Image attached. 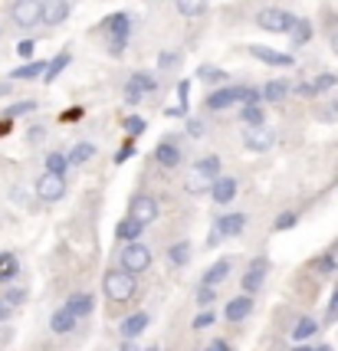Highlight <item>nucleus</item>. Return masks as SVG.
<instances>
[{"label": "nucleus", "mask_w": 338, "mask_h": 351, "mask_svg": "<svg viewBox=\"0 0 338 351\" xmlns=\"http://www.w3.org/2000/svg\"><path fill=\"white\" fill-rule=\"evenodd\" d=\"M250 312H253V299H250V295H237V299H230L227 308H224L227 322H240V319H246Z\"/></svg>", "instance_id": "obj_14"}, {"label": "nucleus", "mask_w": 338, "mask_h": 351, "mask_svg": "<svg viewBox=\"0 0 338 351\" xmlns=\"http://www.w3.org/2000/svg\"><path fill=\"white\" fill-rule=\"evenodd\" d=\"M132 154H135V148H132V141H128V145H125V148H119V154H115V161H119V165H122V161H128V158H132Z\"/></svg>", "instance_id": "obj_47"}, {"label": "nucleus", "mask_w": 338, "mask_h": 351, "mask_svg": "<svg viewBox=\"0 0 338 351\" xmlns=\"http://www.w3.org/2000/svg\"><path fill=\"white\" fill-rule=\"evenodd\" d=\"M10 315H14V306H7V302H3V295H0V322H7Z\"/></svg>", "instance_id": "obj_49"}, {"label": "nucleus", "mask_w": 338, "mask_h": 351, "mask_svg": "<svg viewBox=\"0 0 338 351\" xmlns=\"http://www.w3.org/2000/svg\"><path fill=\"white\" fill-rule=\"evenodd\" d=\"M3 132H7V122H3V125H0V135H3Z\"/></svg>", "instance_id": "obj_58"}, {"label": "nucleus", "mask_w": 338, "mask_h": 351, "mask_svg": "<svg viewBox=\"0 0 338 351\" xmlns=\"http://www.w3.org/2000/svg\"><path fill=\"white\" fill-rule=\"evenodd\" d=\"M69 16V3L66 0H43V14H40V23H47V27H56Z\"/></svg>", "instance_id": "obj_10"}, {"label": "nucleus", "mask_w": 338, "mask_h": 351, "mask_svg": "<svg viewBox=\"0 0 338 351\" xmlns=\"http://www.w3.org/2000/svg\"><path fill=\"white\" fill-rule=\"evenodd\" d=\"M286 92H289V82H286V79H273V82H266L263 95H266L269 102H279V99H282Z\"/></svg>", "instance_id": "obj_29"}, {"label": "nucleus", "mask_w": 338, "mask_h": 351, "mask_svg": "<svg viewBox=\"0 0 338 351\" xmlns=\"http://www.w3.org/2000/svg\"><path fill=\"white\" fill-rule=\"evenodd\" d=\"M197 79H200V82H214V86H220V82H230V79H227V73H224V69H217V66H197Z\"/></svg>", "instance_id": "obj_27"}, {"label": "nucleus", "mask_w": 338, "mask_h": 351, "mask_svg": "<svg viewBox=\"0 0 338 351\" xmlns=\"http://www.w3.org/2000/svg\"><path fill=\"white\" fill-rule=\"evenodd\" d=\"M273 141H276V138H273V132H269V128H250V135H246V148H250V152H269V148H273Z\"/></svg>", "instance_id": "obj_11"}, {"label": "nucleus", "mask_w": 338, "mask_h": 351, "mask_svg": "<svg viewBox=\"0 0 338 351\" xmlns=\"http://www.w3.org/2000/svg\"><path fill=\"white\" fill-rule=\"evenodd\" d=\"M207 351H230V348H227V341H210V348Z\"/></svg>", "instance_id": "obj_54"}, {"label": "nucleus", "mask_w": 338, "mask_h": 351, "mask_svg": "<svg viewBox=\"0 0 338 351\" xmlns=\"http://www.w3.org/2000/svg\"><path fill=\"white\" fill-rule=\"evenodd\" d=\"M256 99H260V92L250 89V86H227V89H217L210 99H207V108H214V112H220V108L227 106H237V102H246V106H256Z\"/></svg>", "instance_id": "obj_1"}, {"label": "nucleus", "mask_w": 338, "mask_h": 351, "mask_svg": "<svg viewBox=\"0 0 338 351\" xmlns=\"http://www.w3.org/2000/svg\"><path fill=\"white\" fill-rule=\"evenodd\" d=\"M148 312H132V315H128V319H122V338L125 341H132V338L135 335H141V332H145V328H148Z\"/></svg>", "instance_id": "obj_13"}, {"label": "nucleus", "mask_w": 338, "mask_h": 351, "mask_svg": "<svg viewBox=\"0 0 338 351\" xmlns=\"http://www.w3.org/2000/svg\"><path fill=\"white\" fill-rule=\"evenodd\" d=\"M128 217H132V220H138L141 227H145V223H152L154 217H158V200H154L152 194H135L132 204H128Z\"/></svg>", "instance_id": "obj_6"}, {"label": "nucleus", "mask_w": 338, "mask_h": 351, "mask_svg": "<svg viewBox=\"0 0 338 351\" xmlns=\"http://www.w3.org/2000/svg\"><path fill=\"white\" fill-rule=\"evenodd\" d=\"M20 269V263H16L14 253H0V282H10Z\"/></svg>", "instance_id": "obj_24"}, {"label": "nucleus", "mask_w": 338, "mask_h": 351, "mask_svg": "<svg viewBox=\"0 0 338 351\" xmlns=\"http://www.w3.org/2000/svg\"><path fill=\"white\" fill-rule=\"evenodd\" d=\"M187 135H191V138H200V135H204V122L191 119V122H187Z\"/></svg>", "instance_id": "obj_46"}, {"label": "nucleus", "mask_w": 338, "mask_h": 351, "mask_svg": "<svg viewBox=\"0 0 338 351\" xmlns=\"http://www.w3.org/2000/svg\"><path fill=\"white\" fill-rule=\"evenodd\" d=\"M16 53L20 56H33V40H23V43L16 46Z\"/></svg>", "instance_id": "obj_51"}, {"label": "nucleus", "mask_w": 338, "mask_h": 351, "mask_svg": "<svg viewBox=\"0 0 338 351\" xmlns=\"http://www.w3.org/2000/svg\"><path fill=\"white\" fill-rule=\"evenodd\" d=\"M161 66H171V62H178V53H161Z\"/></svg>", "instance_id": "obj_52"}, {"label": "nucleus", "mask_w": 338, "mask_h": 351, "mask_svg": "<svg viewBox=\"0 0 338 351\" xmlns=\"http://www.w3.org/2000/svg\"><path fill=\"white\" fill-rule=\"evenodd\" d=\"M43 73H47V62L36 60V62H27V66L14 69V79H20V82H23V79H40Z\"/></svg>", "instance_id": "obj_23"}, {"label": "nucleus", "mask_w": 338, "mask_h": 351, "mask_svg": "<svg viewBox=\"0 0 338 351\" xmlns=\"http://www.w3.org/2000/svg\"><path fill=\"white\" fill-rule=\"evenodd\" d=\"M128 89H135L141 95V92H154L158 89V82H154L152 76H145V73H135V76L128 79Z\"/></svg>", "instance_id": "obj_30"}, {"label": "nucleus", "mask_w": 338, "mask_h": 351, "mask_svg": "<svg viewBox=\"0 0 338 351\" xmlns=\"http://www.w3.org/2000/svg\"><path fill=\"white\" fill-rule=\"evenodd\" d=\"M128 14H108L102 23H99V30H106L112 33V36H128Z\"/></svg>", "instance_id": "obj_17"}, {"label": "nucleus", "mask_w": 338, "mask_h": 351, "mask_svg": "<svg viewBox=\"0 0 338 351\" xmlns=\"http://www.w3.org/2000/svg\"><path fill=\"white\" fill-rule=\"evenodd\" d=\"M243 214H227V217H220V220H217V233H220V237H237V233H240V230H243Z\"/></svg>", "instance_id": "obj_18"}, {"label": "nucleus", "mask_w": 338, "mask_h": 351, "mask_svg": "<svg viewBox=\"0 0 338 351\" xmlns=\"http://www.w3.org/2000/svg\"><path fill=\"white\" fill-rule=\"evenodd\" d=\"M36 194L43 200H60L66 194V181H62L60 174H43L40 181H36Z\"/></svg>", "instance_id": "obj_8"}, {"label": "nucleus", "mask_w": 338, "mask_h": 351, "mask_svg": "<svg viewBox=\"0 0 338 351\" xmlns=\"http://www.w3.org/2000/svg\"><path fill=\"white\" fill-rule=\"evenodd\" d=\"M148 351H158V348H148Z\"/></svg>", "instance_id": "obj_59"}, {"label": "nucleus", "mask_w": 338, "mask_h": 351, "mask_svg": "<svg viewBox=\"0 0 338 351\" xmlns=\"http://www.w3.org/2000/svg\"><path fill=\"white\" fill-rule=\"evenodd\" d=\"M95 158V145H76L73 152H69V165H86V161H93Z\"/></svg>", "instance_id": "obj_28"}, {"label": "nucleus", "mask_w": 338, "mask_h": 351, "mask_svg": "<svg viewBox=\"0 0 338 351\" xmlns=\"http://www.w3.org/2000/svg\"><path fill=\"white\" fill-rule=\"evenodd\" d=\"M102 289H106V295L112 302H128L135 295V276L125 273V269H108Z\"/></svg>", "instance_id": "obj_2"}, {"label": "nucleus", "mask_w": 338, "mask_h": 351, "mask_svg": "<svg viewBox=\"0 0 338 351\" xmlns=\"http://www.w3.org/2000/svg\"><path fill=\"white\" fill-rule=\"evenodd\" d=\"M154 158H158L165 168H178V165H181V148H178L174 141H161V145L154 148Z\"/></svg>", "instance_id": "obj_15"}, {"label": "nucleus", "mask_w": 338, "mask_h": 351, "mask_svg": "<svg viewBox=\"0 0 338 351\" xmlns=\"http://www.w3.org/2000/svg\"><path fill=\"white\" fill-rule=\"evenodd\" d=\"M66 168H69L66 154H60V152L47 154V174H60V178H62V171H66Z\"/></svg>", "instance_id": "obj_33"}, {"label": "nucleus", "mask_w": 338, "mask_h": 351, "mask_svg": "<svg viewBox=\"0 0 338 351\" xmlns=\"http://www.w3.org/2000/svg\"><path fill=\"white\" fill-rule=\"evenodd\" d=\"M165 115H168V119H184V115H187V108H181V106L165 108Z\"/></svg>", "instance_id": "obj_50"}, {"label": "nucleus", "mask_w": 338, "mask_h": 351, "mask_svg": "<svg viewBox=\"0 0 338 351\" xmlns=\"http://www.w3.org/2000/svg\"><path fill=\"white\" fill-rule=\"evenodd\" d=\"M214 322H217V315H214V312H207V308H204V312H200L197 319H194V328H197V332H200V328H210Z\"/></svg>", "instance_id": "obj_41"}, {"label": "nucleus", "mask_w": 338, "mask_h": 351, "mask_svg": "<svg viewBox=\"0 0 338 351\" xmlns=\"http://www.w3.org/2000/svg\"><path fill=\"white\" fill-rule=\"evenodd\" d=\"M315 332H319V322L306 315V319H299V325L292 328V338H295V341H306V338H312Z\"/></svg>", "instance_id": "obj_26"}, {"label": "nucleus", "mask_w": 338, "mask_h": 351, "mask_svg": "<svg viewBox=\"0 0 338 351\" xmlns=\"http://www.w3.org/2000/svg\"><path fill=\"white\" fill-rule=\"evenodd\" d=\"M73 325H76V319L66 312V308H60V312H53V319H49V328L56 332V335H62V332H73Z\"/></svg>", "instance_id": "obj_22"}, {"label": "nucleus", "mask_w": 338, "mask_h": 351, "mask_svg": "<svg viewBox=\"0 0 338 351\" xmlns=\"http://www.w3.org/2000/svg\"><path fill=\"white\" fill-rule=\"evenodd\" d=\"M315 266H319V273H335V260L332 256H319Z\"/></svg>", "instance_id": "obj_45"}, {"label": "nucleus", "mask_w": 338, "mask_h": 351, "mask_svg": "<svg viewBox=\"0 0 338 351\" xmlns=\"http://www.w3.org/2000/svg\"><path fill=\"white\" fill-rule=\"evenodd\" d=\"M295 220H299V214L286 210L282 217H276V230H292V227H295Z\"/></svg>", "instance_id": "obj_42"}, {"label": "nucleus", "mask_w": 338, "mask_h": 351, "mask_svg": "<svg viewBox=\"0 0 338 351\" xmlns=\"http://www.w3.org/2000/svg\"><path fill=\"white\" fill-rule=\"evenodd\" d=\"M243 122L253 125V128H260L263 125V108L260 106H243Z\"/></svg>", "instance_id": "obj_37"}, {"label": "nucleus", "mask_w": 338, "mask_h": 351, "mask_svg": "<svg viewBox=\"0 0 338 351\" xmlns=\"http://www.w3.org/2000/svg\"><path fill=\"white\" fill-rule=\"evenodd\" d=\"M141 230H145V227H141L138 220L125 217V220H119V227H115V237H119V240H128V243H138Z\"/></svg>", "instance_id": "obj_19"}, {"label": "nucleus", "mask_w": 338, "mask_h": 351, "mask_svg": "<svg viewBox=\"0 0 338 351\" xmlns=\"http://www.w3.org/2000/svg\"><path fill=\"white\" fill-rule=\"evenodd\" d=\"M122 351H138V345H135V341H125Z\"/></svg>", "instance_id": "obj_56"}, {"label": "nucleus", "mask_w": 338, "mask_h": 351, "mask_svg": "<svg viewBox=\"0 0 338 351\" xmlns=\"http://www.w3.org/2000/svg\"><path fill=\"white\" fill-rule=\"evenodd\" d=\"M125 132H128V135L135 138V135H141V132H145V119H138V115H128V119H125Z\"/></svg>", "instance_id": "obj_39"}, {"label": "nucleus", "mask_w": 338, "mask_h": 351, "mask_svg": "<svg viewBox=\"0 0 338 351\" xmlns=\"http://www.w3.org/2000/svg\"><path fill=\"white\" fill-rule=\"evenodd\" d=\"M325 312H328V319H335L338 315V289L332 292V299H328V308H325Z\"/></svg>", "instance_id": "obj_48"}, {"label": "nucleus", "mask_w": 338, "mask_h": 351, "mask_svg": "<svg viewBox=\"0 0 338 351\" xmlns=\"http://www.w3.org/2000/svg\"><path fill=\"white\" fill-rule=\"evenodd\" d=\"M148 266H152V250L145 243H128L122 250V269L125 273L138 276V273H145Z\"/></svg>", "instance_id": "obj_4"}, {"label": "nucleus", "mask_w": 338, "mask_h": 351, "mask_svg": "<svg viewBox=\"0 0 338 351\" xmlns=\"http://www.w3.org/2000/svg\"><path fill=\"white\" fill-rule=\"evenodd\" d=\"M125 43H128V36H112V40H108V53H112V56H122Z\"/></svg>", "instance_id": "obj_43"}, {"label": "nucleus", "mask_w": 338, "mask_h": 351, "mask_svg": "<svg viewBox=\"0 0 338 351\" xmlns=\"http://www.w3.org/2000/svg\"><path fill=\"white\" fill-rule=\"evenodd\" d=\"M289 36H292V43L295 46L309 43V40H312V23H309V20H295V23H292V30H289Z\"/></svg>", "instance_id": "obj_25"}, {"label": "nucleus", "mask_w": 338, "mask_h": 351, "mask_svg": "<svg viewBox=\"0 0 338 351\" xmlns=\"http://www.w3.org/2000/svg\"><path fill=\"white\" fill-rule=\"evenodd\" d=\"M214 286H200L197 289V306H210V302H214Z\"/></svg>", "instance_id": "obj_44"}, {"label": "nucleus", "mask_w": 338, "mask_h": 351, "mask_svg": "<svg viewBox=\"0 0 338 351\" xmlns=\"http://www.w3.org/2000/svg\"><path fill=\"white\" fill-rule=\"evenodd\" d=\"M266 273H269V260H266V256H260V260L253 263V266L246 269V276H243V292H246V295L260 292V286H263V279H266Z\"/></svg>", "instance_id": "obj_7"}, {"label": "nucleus", "mask_w": 338, "mask_h": 351, "mask_svg": "<svg viewBox=\"0 0 338 351\" xmlns=\"http://www.w3.org/2000/svg\"><path fill=\"white\" fill-rule=\"evenodd\" d=\"M33 108H36V102H33V99H23V102H14V106L7 108V119H16V115H30Z\"/></svg>", "instance_id": "obj_35"}, {"label": "nucleus", "mask_w": 338, "mask_h": 351, "mask_svg": "<svg viewBox=\"0 0 338 351\" xmlns=\"http://www.w3.org/2000/svg\"><path fill=\"white\" fill-rule=\"evenodd\" d=\"M168 256H171V263H174V266H184V263L191 260V243H184V240H181V243H174L168 250Z\"/></svg>", "instance_id": "obj_32"}, {"label": "nucleus", "mask_w": 338, "mask_h": 351, "mask_svg": "<svg viewBox=\"0 0 338 351\" xmlns=\"http://www.w3.org/2000/svg\"><path fill=\"white\" fill-rule=\"evenodd\" d=\"M335 82H338L335 73H322V76L312 82V92H328V89H335Z\"/></svg>", "instance_id": "obj_36"}, {"label": "nucleus", "mask_w": 338, "mask_h": 351, "mask_svg": "<svg viewBox=\"0 0 338 351\" xmlns=\"http://www.w3.org/2000/svg\"><path fill=\"white\" fill-rule=\"evenodd\" d=\"M187 191H191V194H200V191H210V184H207V178H200L197 171H194V174L187 178Z\"/></svg>", "instance_id": "obj_38"}, {"label": "nucleus", "mask_w": 338, "mask_h": 351, "mask_svg": "<svg viewBox=\"0 0 338 351\" xmlns=\"http://www.w3.org/2000/svg\"><path fill=\"white\" fill-rule=\"evenodd\" d=\"M204 7H207V0H178V10L184 16H197Z\"/></svg>", "instance_id": "obj_34"}, {"label": "nucleus", "mask_w": 338, "mask_h": 351, "mask_svg": "<svg viewBox=\"0 0 338 351\" xmlns=\"http://www.w3.org/2000/svg\"><path fill=\"white\" fill-rule=\"evenodd\" d=\"M210 197L224 207V204H230L233 197H237V181L233 178H217L214 184H210Z\"/></svg>", "instance_id": "obj_12"}, {"label": "nucleus", "mask_w": 338, "mask_h": 351, "mask_svg": "<svg viewBox=\"0 0 338 351\" xmlns=\"http://www.w3.org/2000/svg\"><path fill=\"white\" fill-rule=\"evenodd\" d=\"M256 23H260V30L289 33L292 23H295V16H292L289 10H279V7H263L260 14H256Z\"/></svg>", "instance_id": "obj_3"}, {"label": "nucleus", "mask_w": 338, "mask_h": 351, "mask_svg": "<svg viewBox=\"0 0 338 351\" xmlns=\"http://www.w3.org/2000/svg\"><path fill=\"white\" fill-rule=\"evenodd\" d=\"M10 89H14V82H0V95H10Z\"/></svg>", "instance_id": "obj_55"}, {"label": "nucleus", "mask_w": 338, "mask_h": 351, "mask_svg": "<svg viewBox=\"0 0 338 351\" xmlns=\"http://www.w3.org/2000/svg\"><path fill=\"white\" fill-rule=\"evenodd\" d=\"M250 53L260 62H266V66H292L295 62V56H289V53H279V49H269V46H260V43L250 46Z\"/></svg>", "instance_id": "obj_9"}, {"label": "nucleus", "mask_w": 338, "mask_h": 351, "mask_svg": "<svg viewBox=\"0 0 338 351\" xmlns=\"http://www.w3.org/2000/svg\"><path fill=\"white\" fill-rule=\"evenodd\" d=\"M200 174V178H214L217 181V174H220V158H214V154H210V158H204V161H197V168H194Z\"/></svg>", "instance_id": "obj_31"}, {"label": "nucleus", "mask_w": 338, "mask_h": 351, "mask_svg": "<svg viewBox=\"0 0 338 351\" xmlns=\"http://www.w3.org/2000/svg\"><path fill=\"white\" fill-rule=\"evenodd\" d=\"M3 302L7 306H23L27 302V289H7L3 292Z\"/></svg>", "instance_id": "obj_40"}, {"label": "nucleus", "mask_w": 338, "mask_h": 351, "mask_svg": "<svg viewBox=\"0 0 338 351\" xmlns=\"http://www.w3.org/2000/svg\"><path fill=\"white\" fill-rule=\"evenodd\" d=\"M62 308H66L73 319H79V315H89V312H93V295H89V292H76V295H69V302H66Z\"/></svg>", "instance_id": "obj_16"}, {"label": "nucleus", "mask_w": 338, "mask_h": 351, "mask_svg": "<svg viewBox=\"0 0 338 351\" xmlns=\"http://www.w3.org/2000/svg\"><path fill=\"white\" fill-rule=\"evenodd\" d=\"M295 92H299V95H315V92H312V82H302V86H295Z\"/></svg>", "instance_id": "obj_53"}, {"label": "nucleus", "mask_w": 338, "mask_h": 351, "mask_svg": "<svg viewBox=\"0 0 338 351\" xmlns=\"http://www.w3.org/2000/svg\"><path fill=\"white\" fill-rule=\"evenodd\" d=\"M40 14H43V0H16L14 10H10L16 27H36Z\"/></svg>", "instance_id": "obj_5"}, {"label": "nucleus", "mask_w": 338, "mask_h": 351, "mask_svg": "<svg viewBox=\"0 0 338 351\" xmlns=\"http://www.w3.org/2000/svg\"><path fill=\"white\" fill-rule=\"evenodd\" d=\"M69 60H73V56H69V49H62V53H56V60L47 62V73H43V82H56V76H60L62 69L69 66Z\"/></svg>", "instance_id": "obj_21"}, {"label": "nucleus", "mask_w": 338, "mask_h": 351, "mask_svg": "<svg viewBox=\"0 0 338 351\" xmlns=\"http://www.w3.org/2000/svg\"><path fill=\"white\" fill-rule=\"evenodd\" d=\"M312 351H332V348H328V345H319V348H312Z\"/></svg>", "instance_id": "obj_57"}, {"label": "nucleus", "mask_w": 338, "mask_h": 351, "mask_svg": "<svg viewBox=\"0 0 338 351\" xmlns=\"http://www.w3.org/2000/svg\"><path fill=\"white\" fill-rule=\"evenodd\" d=\"M230 260H220V263H214L207 273H204V286H217V282H224L227 276H230Z\"/></svg>", "instance_id": "obj_20"}]
</instances>
